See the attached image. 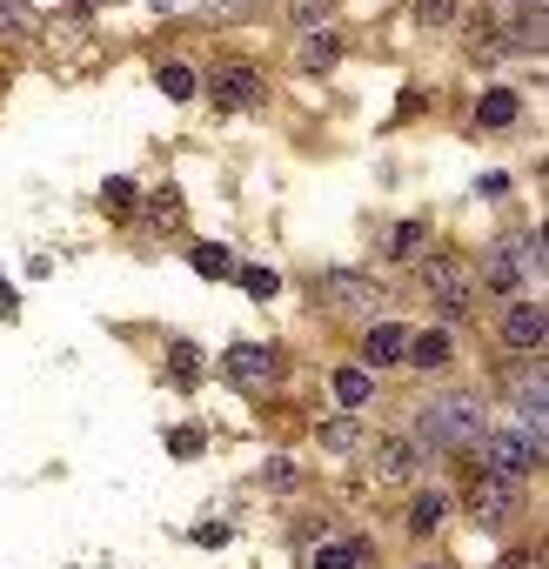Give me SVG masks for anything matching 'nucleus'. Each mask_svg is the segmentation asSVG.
Wrapping results in <instances>:
<instances>
[{"label": "nucleus", "mask_w": 549, "mask_h": 569, "mask_svg": "<svg viewBox=\"0 0 549 569\" xmlns=\"http://www.w3.org/2000/svg\"><path fill=\"white\" fill-rule=\"evenodd\" d=\"M476 436H483V402H476V389H449L436 402H422L416 442H429V449H469Z\"/></svg>", "instance_id": "nucleus-1"}, {"label": "nucleus", "mask_w": 549, "mask_h": 569, "mask_svg": "<svg viewBox=\"0 0 549 569\" xmlns=\"http://www.w3.org/2000/svg\"><path fill=\"white\" fill-rule=\"evenodd\" d=\"M543 462V442H529L523 429H503V436H476V469L483 476H496V482H516V476H529Z\"/></svg>", "instance_id": "nucleus-2"}, {"label": "nucleus", "mask_w": 549, "mask_h": 569, "mask_svg": "<svg viewBox=\"0 0 549 569\" xmlns=\"http://www.w3.org/2000/svg\"><path fill=\"white\" fill-rule=\"evenodd\" d=\"M315 295H322L329 308H342V315H369V308L389 302V295H382V282L355 275V268H322V275H315Z\"/></svg>", "instance_id": "nucleus-3"}, {"label": "nucleus", "mask_w": 549, "mask_h": 569, "mask_svg": "<svg viewBox=\"0 0 549 569\" xmlns=\"http://www.w3.org/2000/svg\"><path fill=\"white\" fill-rule=\"evenodd\" d=\"M422 282H429V295H436V308L449 322H462V315L476 308V275L462 262H422Z\"/></svg>", "instance_id": "nucleus-4"}, {"label": "nucleus", "mask_w": 549, "mask_h": 569, "mask_svg": "<svg viewBox=\"0 0 549 569\" xmlns=\"http://www.w3.org/2000/svg\"><path fill=\"white\" fill-rule=\"evenodd\" d=\"M543 335H549L543 302H516L503 315V342H509V349H529V355H536V349H543Z\"/></svg>", "instance_id": "nucleus-5"}, {"label": "nucleus", "mask_w": 549, "mask_h": 569, "mask_svg": "<svg viewBox=\"0 0 549 569\" xmlns=\"http://www.w3.org/2000/svg\"><path fill=\"white\" fill-rule=\"evenodd\" d=\"M509 509H516L509 482H496V476H476V482H469V516H476V523H509Z\"/></svg>", "instance_id": "nucleus-6"}, {"label": "nucleus", "mask_w": 549, "mask_h": 569, "mask_svg": "<svg viewBox=\"0 0 549 569\" xmlns=\"http://www.w3.org/2000/svg\"><path fill=\"white\" fill-rule=\"evenodd\" d=\"M228 375H235L242 389H262V382H275V349H255V342H235V349H228Z\"/></svg>", "instance_id": "nucleus-7"}, {"label": "nucleus", "mask_w": 549, "mask_h": 569, "mask_svg": "<svg viewBox=\"0 0 549 569\" xmlns=\"http://www.w3.org/2000/svg\"><path fill=\"white\" fill-rule=\"evenodd\" d=\"M369 462H375V476H389V482H402V476H416V469H422L416 442H402V436H382L369 449Z\"/></svg>", "instance_id": "nucleus-8"}, {"label": "nucleus", "mask_w": 549, "mask_h": 569, "mask_svg": "<svg viewBox=\"0 0 549 569\" xmlns=\"http://www.w3.org/2000/svg\"><path fill=\"white\" fill-rule=\"evenodd\" d=\"M215 101L221 108H248V101H262V74L255 67H228L215 81Z\"/></svg>", "instance_id": "nucleus-9"}, {"label": "nucleus", "mask_w": 549, "mask_h": 569, "mask_svg": "<svg viewBox=\"0 0 549 569\" xmlns=\"http://www.w3.org/2000/svg\"><path fill=\"white\" fill-rule=\"evenodd\" d=\"M402 349H409V335H402L396 322H375L369 342H362V362H369V369L375 362H402Z\"/></svg>", "instance_id": "nucleus-10"}, {"label": "nucleus", "mask_w": 549, "mask_h": 569, "mask_svg": "<svg viewBox=\"0 0 549 569\" xmlns=\"http://www.w3.org/2000/svg\"><path fill=\"white\" fill-rule=\"evenodd\" d=\"M409 362H416V369H442V362H449V335L442 329H422V335H409Z\"/></svg>", "instance_id": "nucleus-11"}, {"label": "nucleus", "mask_w": 549, "mask_h": 569, "mask_svg": "<svg viewBox=\"0 0 549 569\" xmlns=\"http://www.w3.org/2000/svg\"><path fill=\"white\" fill-rule=\"evenodd\" d=\"M195 88H201V81H195V67H181V61L161 67V94H168V101H195Z\"/></svg>", "instance_id": "nucleus-12"}, {"label": "nucleus", "mask_w": 549, "mask_h": 569, "mask_svg": "<svg viewBox=\"0 0 549 569\" xmlns=\"http://www.w3.org/2000/svg\"><path fill=\"white\" fill-rule=\"evenodd\" d=\"M195 268L208 275V282H221V275H235V255H228L221 241H201V248H195Z\"/></svg>", "instance_id": "nucleus-13"}, {"label": "nucleus", "mask_w": 549, "mask_h": 569, "mask_svg": "<svg viewBox=\"0 0 549 569\" xmlns=\"http://www.w3.org/2000/svg\"><path fill=\"white\" fill-rule=\"evenodd\" d=\"M335 402H342V409H362V402H369V375L342 369V375H335Z\"/></svg>", "instance_id": "nucleus-14"}, {"label": "nucleus", "mask_w": 549, "mask_h": 569, "mask_svg": "<svg viewBox=\"0 0 549 569\" xmlns=\"http://www.w3.org/2000/svg\"><path fill=\"white\" fill-rule=\"evenodd\" d=\"M476 121H483V128H509V121H516V94H483Z\"/></svg>", "instance_id": "nucleus-15"}, {"label": "nucleus", "mask_w": 549, "mask_h": 569, "mask_svg": "<svg viewBox=\"0 0 549 569\" xmlns=\"http://www.w3.org/2000/svg\"><path fill=\"white\" fill-rule=\"evenodd\" d=\"M483 282H489V288H516V282H523V268L509 262V248H496V255L483 262Z\"/></svg>", "instance_id": "nucleus-16"}, {"label": "nucleus", "mask_w": 549, "mask_h": 569, "mask_svg": "<svg viewBox=\"0 0 549 569\" xmlns=\"http://www.w3.org/2000/svg\"><path fill=\"white\" fill-rule=\"evenodd\" d=\"M442 509H449V503H442L436 489H422L416 503H409V529H436V523H442Z\"/></svg>", "instance_id": "nucleus-17"}, {"label": "nucleus", "mask_w": 549, "mask_h": 569, "mask_svg": "<svg viewBox=\"0 0 549 569\" xmlns=\"http://www.w3.org/2000/svg\"><path fill=\"white\" fill-rule=\"evenodd\" d=\"M355 563H362V549L355 543H322L315 549V569H355Z\"/></svg>", "instance_id": "nucleus-18"}, {"label": "nucleus", "mask_w": 549, "mask_h": 569, "mask_svg": "<svg viewBox=\"0 0 549 569\" xmlns=\"http://www.w3.org/2000/svg\"><path fill=\"white\" fill-rule=\"evenodd\" d=\"M235 275H242V288L255 295V302H268V295L282 288V275H275V268H235Z\"/></svg>", "instance_id": "nucleus-19"}, {"label": "nucleus", "mask_w": 549, "mask_h": 569, "mask_svg": "<svg viewBox=\"0 0 549 569\" xmlns=\"http://www.w3.org/2000/svg\"><path fill=\"white\" fill-rule=\"evenodd\" d=\"M302 67H335V34H308L302 41Z\"/></svg>", "instance_id": "nucleus-20"}, {"label": "nucleus", "mask_w": 549, "mask_h": 569, "mask_svg": "<svg viewBox=\"0 0 549 569\" xmlns=\"http://www.w3.org/2000/svg\"><path fill=\"white\" fill-rule=\"evenodd\" d=\"M396 255H402V262H416V255H422V221H402V228H396Z\"/></svg>", "instance_id": "nucleus-21"}, {"label": "nucleus", "mask_w": 549, "mask_h": 569, "mask_svg": "<svg viewBox=\"0 0 549 569\" xmlns=\"http://www.w3.org/2000/svg\"><path fill=\"white\" fill-rule=\"evenodd\" d=\"M101 201H108L114 215H128V208H134V181H121V175H114L108 188H101Z\"/></svg>", "instance_id": "nucleus-22"}, {"label": "nucleus", "mask_w": 549, "mask_h": 569, "mask_svg": "<svg viewBox=\"0 0 549 569\" xmlns=\"http://www.w3.org/2000/svg\"><path fill=\"white\" fill-rule=\"evenodd\" d=\"M416 21H429V27L456 21V0H416Z\"/></svg>", "instance_id": "nucleus-23"}, {"label": "nucleus", "mask_w": 549, "mask_h": 569, "mask_svg": "<svg viewBox=\"0 0 549 569\" xmlns=\"http://www.w3.org/2000/svg\"><path fill=\"white\" fill-rule=\"evenodd\" d=\"M262 482H268V489H295V462H288V456H275V462L262 469Z\"/></svg>", "instance_id": "nucleus-24"}, {"label": "nucleus", "mask_w": 549, "mask_h": 569, "mask_svg": "<svg viewBox=\"0 0 549 569\" xmlns=\"http://www.w3.org/2000/svg\"><path fill=\"white\" fill-rule=\"evenodd\" d=\"M168 362H175V382H195V375H201V369H195L201 355L188 349V342H175V355H168Z\"/></svg>", "instance_id": "nucleus-25"}, {"label": "nucleus", "mask_w": 549, "mask_h": 569, "mask_svg": "<svg viewBox=\"0 0 549 569\" xmlns=\"http://www.w3.org/2000/svg\"><path fill=\"white\" fill-rule=\"evenodd\" d=\"M288 14H295V21H322V14H329V0H288Z\"/></svg>", "instance_id": "nucleus-26"}, {"label": "nucleus", "mask_w": 549, "mask_h": 569, "mask_svg": "<svg viewBox=\"0 0 549 569\" xmlns=\"http://www.w3.org/2000/svg\"><path fill=\"white\" fill-rule=\"evenodd\" d=\"M0 27H27V0H0Z\"/></svg>", "instance_id": "nucleus-27"}, {"label": "nucleus", "mask_w": 549, "mask_h": 569, "mask_svg": "<svg viewBox=\"0 0 549 569\" xmlns=\"http://www.w3.org/2000/svg\"><path fill=\"white\" fill-rule=\"evenodd\" d=\"M168 449H175V456H195L201 436H195V429H175V436H168Z\"/></svg>", "instance_id": "nucleus-28"}, {"label": "nucleus", "mask_w": 549, "mask_h": 569, "mask_svg": "<svg viewBox=\"0 0 549 569\" xmlns=\"http://www.w3.org/2000/svg\"><path fill=\"white\" fill-rule=\"evenodd\" d=\"M195 543H208V549H221V543H228V529H221V523H195Z\"/></svg>", "instance_id": "nucleus-29"}, {"label": "nucleus", "mask_w": 549, "mask_h": 569, "mask_svg": "<svg viewBox=\"0 0 549 569\" xmlns=\"http://www.w3.org/2000/svg\"><path fill=\"white\" fill-rule=\"evenodd\" d=\"M469 47H476V61H489V54H496V34H489V27H476V34H469Z\"/></svg>", "instance_id": "nucleus-30"}, {"label": "nucleus", "mask_w": 549, "mask_h": 569, "mask_svg": "<svg viewBox=\"0 0 549 569\" xmlns=\"http://www.w3.org/2000/svg\"><path fill=\"white\" fill-rule=\"evenodd\" d=\"M322 442H335V449H349V442H355V422H329V436H322Z\"/></svg>", "instance_id": "nucleus-31"}, {"label": "nucleus", "mask_w": 549, "mask_h": 569, "mask_svg": "<svg viewBox=\"0 0 549 569\" xmlns=\"http://www.w3.org/2000/svg\"><path fill=\"white\" fill-rule=\"evenodd\" d=\"M0 315H14V288L0 282Z\"/></svg>", "instance_id": "nucleus-32"}]
</instances>
